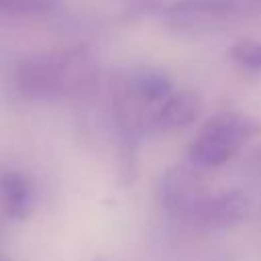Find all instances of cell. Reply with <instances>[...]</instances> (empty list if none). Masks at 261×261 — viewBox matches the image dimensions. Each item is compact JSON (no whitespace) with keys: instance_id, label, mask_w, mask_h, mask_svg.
<instances>
[{"instance_id":"obj_3","label":"cell","mask_w":261,"mask_h":261,"mask_svg":"<svg viewBox=\"0 0 261 261\" xmlns=\"http://www.w3.org/2000/svg\"><path fill=\"white\" fill-rule=\"evenodd\" d=\"M14 86L33 100H51L71 94L67 57H33L22 61L14 71Z\"/></svg>"},{"instance_id":"obj_8","label":"cell","mask_w":261,"mask_h":261,"mask_svg":"<svg viewBox=\"0 0 261 261\" xmlns=\"http://www.w3.org/2000/svg\"><path fill=\"white\" fill-rule=\"evenodd\" d=\"M230 59L249 73H261V41L243 39L230 47Z\"/></svg>"},{"instance_id":"obj_2","label":"cell","mask_w":261,"mask_h":261,"mask_svg":"<svg viewBox=\"0 0 261 261\" xmlns=\"http://www.w3.org/2000/svg\"><path fill=\"white\" fill-rule=\"evenodd\" d=\"M165 27L208 33L261 16V0H175L161 12Z\"/></svg>"},{"instance_id":"obj_11","label":"cell","mask_w":261,"mask_h":261,"mask_svg":"<svg viewBox=\"0 0 261 261\" xmlns=\"http://www.w3.org/2000/svg\"><path fill=\"white\" fill-rule=\"evenodd\" d=\"M0 261H8V259H6V257H4L2 253H0Z\"/></svg>"},{"instance_id":"obj_9","label":"cell","mask_w":261,"mask_h":261,"mask_svg":"<svg viewBox=\"0 0 261 261\" xmlns=\"http://www.w3.org/2000/svg\"><path fill=\"white\" fill-rule=\"evenodd\" d=\"M59 0H0V10L12 14H47Z\"/></svg>"},{"instance_id":"obj_5","label":"cell","mask_w":261,"mask_h":261,"mask_svg":"<svg viewBox=\"0 0 261 261\" xmlns=\"http://www.w3.org/2000/svg\"><path fill=\"white\" fill-rule=\"evenodd\" d=\"M249 212V198L241 190H226L210 194L200 210L196 212L192 224L204 228H228L239 224Z\"/></svg>"},{"instance_id":"obj_10","label":"cell","mask_w":261,"mask_h":261,"mask_svg":"<svg viewBox=\"0 0 261 261\" xmlns=\"http://www.w3.org/2000/svg\"><path fill=\"white\" fill-rule=\"evenodd\" d=\"M253 161H255L257 167H261V145L257 147V151H255V155H253Z\"/></svg>"},{"instance_id":"obj_6","label":"cell","mask_w":261,"mask_h":261,"mask_svg":"<svg viewBox=\"0 0 261 261\" xmlns=\"http://www.w3.org/2000/svg\"><path fill=\"white\" fill-rule=\"evenodd\" d=\"M202 104L192 92H173L149 116L147 133H173L196 122Z\"/></svg>"},{"instance_id":"obj_1","label":"cell","mask_w":261,"mask_h":261,"mask_svg":"<svg viewBox=\"0 0 261 261\" xmlns=\"http://www.w3.org/2000/svg\"><path fill=\"white\" fill-rule=\"evenodd\" d=\"M261 133V120L239 114L220 112L212 116L192 139L188 159L196 169H214L228 163L237 151Z\"/></svg>"},{"instance_id":"obj_7","label":"cell","mask_w":261,"mask_h":261,"mask_svg":"<svg viewBox=\"0 0 261 261\" xmlns=\"http://www.w3.org/2000/svg\"><path fill=\"white\" fill-rule=\"evenodd\" d=\"M0 196L4 200V210L14 220H24L35 202V190L31 179L14 169L0 173Z\"/></svg>"},{"instance_id":"obj_4","label":"cell","mask_w":261,"mask_h":261,"mask_svg":"<svg viewBox=\"0 0 261 261\" xmlns=\"http://www.w3.org/2000/svg\"><path fill=\"white\" fill-rule=\"evenodd\" d=\"M210 196L196 167L173 165L159 181V202L167 214L192 222L204 200Z\"/></svg>"}]
</instances>
